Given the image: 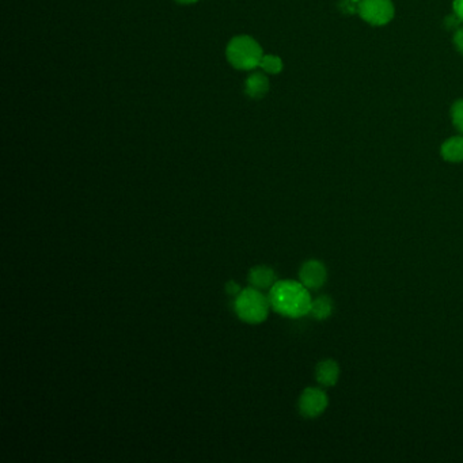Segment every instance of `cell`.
<instances>
[{
    "label": "cell",
    "instance_id": "cell-1",
    "mask_svg": "<svg viewBox=\"0 0 463 463\" xmlns=\"http://www.w3.org/2000/svg\"><path fill=\"white\" fill-rule=\"evenodd\" d=\"M270 307L290 318H300L310 313L311 296L309 290L299 282L282 280L276 282L275 286L269 290Z\"/></svg>",
    "mask_w": 463,
    "mask_h": 463
},
{
    "label": "cell",
    "instance_id": "cell-2",
    "mask_svg": "<svg viewBox=\"0 0 463 463\" xmlns=\"http://www.w3.org/2000/svg\"><path fill=\"white\" fill-rule=\"evenodd\" d=\"M263 51L260 42L246 34L235 35L226 48V58L235 70L253 71L260 67Z\"/></svg>",
    "mask_w": 463,
    "mask_h": 463
},
{
    "label": "cell",
    "instance_id": "cell-3",
    "mask_svg": "<svg viewBox=\"0 0 463 463\" xmlns=\"http://www.w3.org/2000/svg\"><path fill=\"white\" fill-rule=\"evenodd\" d=\"M270 302L261 290L250 287L241 291L235 296L234 311L238 318L249 325L262 323L269 316Z\"/></svg>",
    "mask_w": 463,
    "mask_h": 463
},
{
    "label": "cell",
    "instance_id": "cell-4",
    "mask_svg": "<svg viewBox=\"0 0 463 463\" xmlns=\"http://www.w3.org/2000/svg\"><path fill=\"white\" fill-rule=\"evenodd\" d=\"M371 26L387 25L396 14L391 0H362L357 13Z\"/></svg>",
    "mask_w": 463,
    "mask_h": 463
},
{
    "label": "cell",
    "instance_id": "cell-5",
    "mask_svg": "<svg viewBox=\"0 0 463 463\" xmlns=\"http://www.w3.org/2000/svg\"><path fill=\"white\" fill-rule=\"evenodd\" d=\"M329 400L323 390L317 387H307L299 398V412L306 419L318 417L327 407Z\"/></svg>",
    "mask_w": 463,
    "mask_h": 463
},
{
    "label": "cell",
    "instance_id": "cell-6",
    "mask_svg": "<svg viewBox=\"0 0 463 463\" xmlns=\"http://www.w3.org/2000/svg\"><path fill=\"white\" fill-rule=\"evenodd\" d=\"M327 279L325 265L317 260L306 261L299 270V280L307 290H318Z\"/></svg>",
    "mask_w": 463,
    "mask_h": 463
},
{
    "label": "cell",
    "instance_id": "cell-7",
    "mask_svg": "<svg viewBox=\"0 0 463 463\" xmlns=\"http://www.w3.org/2000/svg\"><path fill=\"white\" fill-rule=\"evenodd\" d=\"M247 280L254 289L270 290L276 283V272L268 265H257L249 270Z\"/></svg>",
    "mask_w": 463,
    "mask_h": 463
},
{
    "label": "cell",
    "instance_id": "cell-8",
    "mask_svg": "<svg viewBox=\"0 0 463 463\" xmlns=\"http://www.w3.org/2000/svg\"><path fill=\"white\" fill-rule=\"evenodd\" d=\"M269 79L262 72H254L245 81V94L250 99H262L269 91Z\"/></svg>",
    "mask_w": 463,
    "mask_h": 463
},
{
    "label": "cell",
    "instance_id": "cell-9",
    "mask_svg": "<svg viewBox=\"0 0 463 463\" xmlns=\"http://www.w3.org/2000/svg\"><path fill=\"white\" fill-rule=\"evenodd\" d=\"M316 377H317L319 384H322L325 387H332L339 380L340 367L332 359L323 360V362L318 363V366L316 368Z\"/></svg>",
    "mask_w": 463,
    "mask_h": 463
},
{
    "label": "cell",
    "instance_id": "cell-10",
    "mask_svg": "<svg viewBox=\"0 0 463 463\" xmlns=\"http://www.w3.org/2000/svg\"><path fill=\"white\" fill-rule=\"evenodd\" d=\"M441 156L447 162H463V136H454L441 145Z\"/></svg>",
    "mask_w": 463,
    "mask_h": 463
},
{
    "label": "cell",
    "instance_id": "cell-11",
    "mask_svg": "<svg viewBox=\"0 0 463 463\" xmlns=\"http://www.w3.org/2000/svg\"><path fill=\"white\" fill-rule=\"evenodd\" d=\"M333 313V302L329 296H319L316 300L311 302V307H310V313L316 319L329 318Z\"/></svg>",
    "mask_w": 463,
    "mask_h": 463
},
{
    "label": "cell",
    "instance_id": "cell-12",
    "mask_svg": "<svg viewBox=\"0 0 463 463\" xmlns=\"http://www.w3.org/2000/svg\"><path fill=\"white\" fill-rule=\"evenodd\" d=\"M260 68L265 74L277 75L283 71L284 63L276 55H263L261 58Z\"/></svg>",
    "mask_w": 463,
    "mask_h": 463
},
{
    "label": "cell",
    "instance_id": "cell-13",
    "mask_svg": "<svg viewBox=\"0 0 463 463\" xmlns=\"http://www.w3.org/2000/svg\"><path fill=\"white\" fill-rule=\"evenodd\" d=\"M451 120L454 127L463 133V99H458L451 106Z\"/></svg>",
    "mask_w": 463,
    "mask_h": 463
},
{
    "label": "cell",
    "instance_id": "cell-14",
    "mask_svg": "<svg viewBox=\"0 0 463 463\" xmlns=\"http://www.w3.org/2000/svg\"><path fill=\"white\" fill-rule=\"evenodd\" d=\"M362 0H343L341 8L346 14H355L359 13V6Z\"/></svg>",
    "mask_w": 463,
    "mask_h": 463
},
{
    "label": "cell",
    "instance_id": "cell-15",
    "mask_svg": "<svg viewBox=\"0 0 463 463\" xmlns=\"http://www.w3.org/2000/svg\"><path fill=\"white\" fill-rule=\"evenodd\" d=\"M454 45L463 56V28H460L454 34Z\"/></svg>",
    "mask_w": 463,
    "mask_h": 463
},
{
    "label": "cell",
    "instance_id": "cell-16",
    "mask_svg": "<svg viewBox=\"0 0 463 463\" xmlns=\"http://www.w3.org/2000/svg\"><path fill=\"white\" fill-rule=\"evenodd\" d=\"M241 291H242L241 290V286H239L236 282H234V280H230V282L226 284V292H227L229 295L236 296Z\"/></svg>",
    "mask_w": 463,
    "mask_h": 463
},
{
    "label": "cell",
    "instance_id": "cell-17",
    "mask_svg": "<svg viewBox=\"0 0 463 463\" xmlns=\"http://www.w3.org/2000/svg\"><path fill=\"white\" fill-rule=\"evenodd\" d=\"M454 13L463 22V0H454Z\"/></svg>",
    "mask_w": 463,
    "mask_h": 463
},
{
    "label": "cell",
    "instance_id": "cell-18",
    "mask_svg": "<svg viewBox=\"0 0 463 463\" xmlns=\"http://www.w3.org/2000/svg\"><path fill=\"white\" fill-rule=\"evenodd\" d=\"M178 4H182V6H190V4H196L199 3L200 0H175Z\"/></svg>",
    "mask_w": 463,
    "mask_h": 463
}]
</instances>
